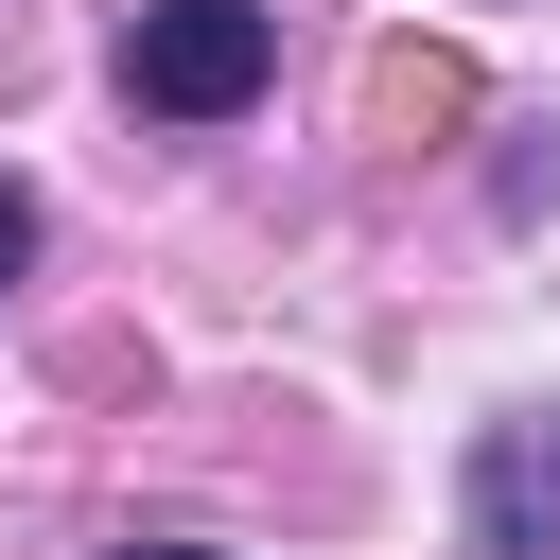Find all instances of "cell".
Wrapping results in <instances>:
<instances>
[{
    "label": "cell",
    "mask_w": 560,
    "mask_h": 560,
    "mask_svg": "<svg viewBox=\"0 0 560 560\" xmlns=\"http://www.w3.org/2000/svg\"><path fill=\"white\" fill-rule=\"evenodd\" d=\"M122 560H210V542H122Z\"/></svg>",
    "instance_id": "4"
},
{
    "label": "cell",
    "mask_w": 560,
    "mask_h": 560,
    "mask_svg": "<svg viewBox=\"0 0 560 560\" xmlns=\"http://www.w3.org/2000/svg\"><path fill=\"white\" fill-rule=\"evenodd\" d=\"M262 70H280L262 0H140V35H122V88H140L158 122H228Z\"/></svg>",
    "instance_id": "1"
},
{
    "label": "cell",
    "mask_w": 560,
    "mask_h": 560,
    "mask_svg": "<svg viewBox=\"0 0 560 560\" xmlns=\"http://www.w3.org/2000/svg\"><path fill=\"white\" fill-rule=\"evenodd\" d=\"M18 262H35V192L0 175V280H18Z\"/></svg>",
    "instance_id": "3"
},
{
    "label": "cell",
    "mask_w": 560,
    "mask_h": 560,
    "mask_svg": "<svg viewBox=\"0 0 560 560\" xmlns=\"http://www.w3.org/2000/svg\"><path fill=\"white\" fill-rule=\"evenodd\" d=\"M472 525H490V542H542V525H560V420H508V438H490Z\"/></svg>",
    "instance_id": "2"
}]
</instances>
